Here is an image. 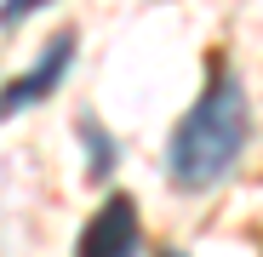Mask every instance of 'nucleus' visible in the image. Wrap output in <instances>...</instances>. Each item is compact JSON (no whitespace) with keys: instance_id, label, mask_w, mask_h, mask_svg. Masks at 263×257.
<instances>
[{"instance_id":"1","label":"nucleus","mask_w":263,"mask_h":257,"mask_svg":"<svg viewBox=\"0 0 263 257\" xmlns=\"http://www.w3.org/2000/svg\"><path fill=\"white\" fill-rule=\"evenodd\" d=\"M246 137H252L246 80L229 74L223 63H212V86L195 97V109L178 120V132H172V143H166L172 183L178 189H212L246 154Z\"/></svg>"},{"instance_id":"2","label":"nucleus","mask_w":263,"mask_h":257,"mask_svg":"<svg viewBox=\"0 0 263 257\" xmlns=\"http://www.w3.org/2000/svg\"><path fill=\"white\" fill-rule=\"evenodd\" d=\"M143 234H138V206H132V194H109L92 223L80 229V246L74 257H138Z\"/></svg>"},{"instance_id":"3","label":"nucleus","mask_w":263,"mask_h":257,"mask_svg":"<svg viewBox=\"0 0 263 257\" xmlns=\"http://www.w3.org/2000/svg\"><path fill=\"white\" fill-rule=\"evenodd\" d=\"M69 63H74V34L63 29L58 40H46V52H40V63L29 69V74H17V80H6L0 86V120L6 114H23V109H34L46 92H58V80L69 74Z\"/></svg>"},{"instance_id":"4","label":"nucleus","mask_w":263,"mask_h":257,"mask_svg":"<svg viewBox=\"0 0 263 257\" xmlns=\"http://www.w3.org/2000/svg\"><path fill=\"white\" fill-rule=\"evenodd\" d=\"M80 137H86V154H92V177L103 183L109 171H115V137L103 132V126H98L92 114H80Z\"/></svg>"},{"instance_id":"5","label":"nucleus","mask_w":263,"mask_h":257,"mask_svg":"<svg viewBox=\"0 0 263 257\" xmlns=\"http://www.w3.org/2000/svg\"><path fill=\"white\" fill-rule=\"evenodd\" d=\"M46 0H0V29H17L29 12H40Z\"/></svg>"},{"instance_id":"6","label":"nucleus","mask_w":263,"mask_h":257,"mask_svg":"<svg viewBox=\"0 0 263 257\" xmlns=\"http://www.w3.org/2000/svg\"><path fill=\"white\" fill-rule=\"evenodd\" d=\"M160 257H183V251H160Z\"/></svg>"}]
</instances>
